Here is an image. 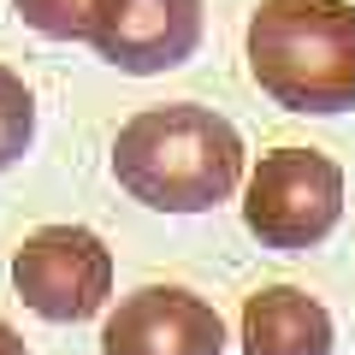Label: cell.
<instances>
[{
  "mask_svg": "<svg viewBox=\"0 0 355 355\" xmlns=\"http://www.w3.org/2000/svg\"><path fill=\"white\" fill-rule=\"evenodd\" d=\"M12 284L30 314L71 326L101 314L113 296V254L89 225H42L12 254Z\"/></svg>",
  "mask_w": 355,
  "mask_h": 355,
  "instance_id": "obj_4",
  "label": "cell"
},
{
  "mask_svg": "<svg viewBox=\"0 0 355 355\" xmlns=\"http://www.w3.org/2000/svg\"><path fill=\"white\" fill-rule=\"evenodd\" d=\"M0 355H30V349H24V338H18L6 320H0Z\"/></svg>",
  "mask_w": 355,
  "mask_h": 355,
  "instance_id": "obj_10",
  "label": "cell"
},
{
  "mask_svg": "<svg viewBox=\"0 0 355 355\" xmlns=\"http://www.w3.org/2000/svg\"><path fill=\"white\" fill-rule=\"evenodd\" d=\"M243 219L266 249H314L343 219V172L320 148H272L261 154L243 196Z\"/></svg>",
  "mask_w": 355,
  "mask_h": 355,
  "instance_id": "obj_3",
  "label": "cell"
},
{
  "mask_svg": "<svg viewBox=\"0 0 355 355\" xmlns=\"http://www.w3.org/2000/svg\"><path fill=\"white\" fill-rule=\"evenodd\" d=\"M243 355H331V314L296 284H266L243 302Z\"/></svg>",
  "mask_w": 355,
  "mask_h": 355,
  "instance_id": "obj_7",
  "label": "cell"
},
{
  "mask_svg": "<svg viewBox=\"0 0 355 355\" xmlns=\"http://www.w3.org/2000/svg\"><path fill=\"white\" fill-rule=\"evenodd\" d=\"M89 42L130 77L172 71L202 48V0H101Z\"/></svg>",
  "mask_w": 355,
  "mask_h": 355,
  "instance_id": "obj_5",
  "label": "cell"
},
{
  "mask_svg": "<svg viewBox=\"0 0 355 355\" xmlns=\"http://www.w3.org/2000/svg\"><path fill=\"white\" fill-rule=\"evenodd\" d=\"M101 355H225V320L178 284H142L107 314Z\"/></svg>",
  "mask_w": 355,
  "mask_h": 355,
  "instance_id": "obj_6",
  "label": "cell"
},
{
  "mask_svg": "<svg viewBox=\"0 0 355 355\" xmlns=\"http://www.w3.org/2000/svg\"><path fill=\"white\" fill-rule=\"evenodd\" d=\"M113 178L142 207L207 214L243 184V137L214 107L172 101L137 113L113 142Z\"/></svg>",
  "mask_w": 355,
  "mask_h": 355,
  "instance_id": "obj_1",
  "label": "cell"
},
{
  "mask_svg": "<svg viewBox=\"0 0 355 355\" xmlns=\"http://www.w3.org/2000/svg\"><path fill=\"white\" fill-rule=\"evenodd\" d=\"M12 6L30 30H42L53 42H89V24H95L101 0H12Z\"/></svg>",
  "mask_w": 355,
  "mask_h": 355,
  "instance_id": "obj_9",
  "label": "cell"
},
{
  "mask_svg": "<svg viewBox=\"0 0 355 355\" xmlns=\"http://www.w3.org/2000/svg\"><path fill=\"white\" fill-rule=\"evenodd\" d=\"M30 137H36V101H30L24 77L0 65V172L30 148Z\"/></svg>",
  "mask_w": 355,
  "mask_h": 355,
  "instance_id": "obj_8",
  "label": "cell"
},
{
  "mask_svg": "<svg viewBox=\"0 0 355 355\" xmlns=\"http://www.w3.org/2000/svg\"><path fill=\"white\" fill-rule=\"evenodd\" d=\"M249 71L284 113L355 107V6L349 0H261L249 18Z\"/></svg>",
  "mask_w": 355,
  "mask_h": 355,
  "instance_id": "obj_2",
  "label": "cell"
}]
</instances>
